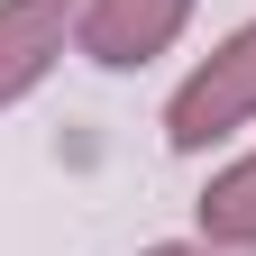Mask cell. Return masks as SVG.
<instances>
[{
  "label": "cell",
  "mask_w": 256,
  "mask_h": 256,
  "mask_svg": "<svg viewBox=\"0 0 256 256\" xmlns=\"http://www.w3.org/2000/svg\"><path fill=\"white\" fill-rule=\"evenodd\" d=\"M256 128V18H238L192 74L165 92V146L174 156H210L220 138Z\"/></svg>",
  "instance_id": "6da1fadb"
},
{
  "label": "cell",
  "mask_w": 256,
  "mask_h": 256,
  "mask_svg": "<svg viewBox=\"0 0 256 256\" xmlns=\"http://www.w3.org/2000/svg\"><path fill=\"white\" fill-rule=\"evenodd\" d=\"M192 10H202V0H82V37H74V55L101 64V74H146L156 55L183 46Z\"/></svg>",
  "instance_id": "7a4b0ae2"
},
{
  "label": "cell",
  "mask_w": 256,
  "mask_h": 256,
  "mask_svg": "<svg viewBox=\"0 0 256 256\" xmlns=\"http://www.w3.org/2000/svg\"><path fill=\"white\" fill-rule=\"evenodd\" d=\"M82 37V0H0V110L37 101Z\"/></svg>",
  "instance_id": "3957f363"
},
{
  "label": "cell",
  "mask_w": 256,
  "mask_h": 256,
  "mask_svg": "<svg viewBox=\"0 0 256 256\" xmlns=\"http://www.w3.org/2000/svg\"><path fill=\"white\" fill-rule=\"evenodd\" d=\"M192 220H202V238H220V247H247V256H256V146H247V156H229V165L202 183Z\"/></svg>",
  "instance_id": "277c9868"
},
{
  "label": "cell",
  "mask_w": 256,
  "mask_h": 256,
  "mask_svg": "<svg viewBox=\"0 0 256 256\" xmlns=\"http://www.w3.org/2000/svg\"><path fill=\"white\" fill-rule=\"evenodd\" d=\"M138 256H247V247H220V238L192 229V238H156V247H138Z\"/></svg>",
  "instance_id": "5b68a950"
}]
</instances>
